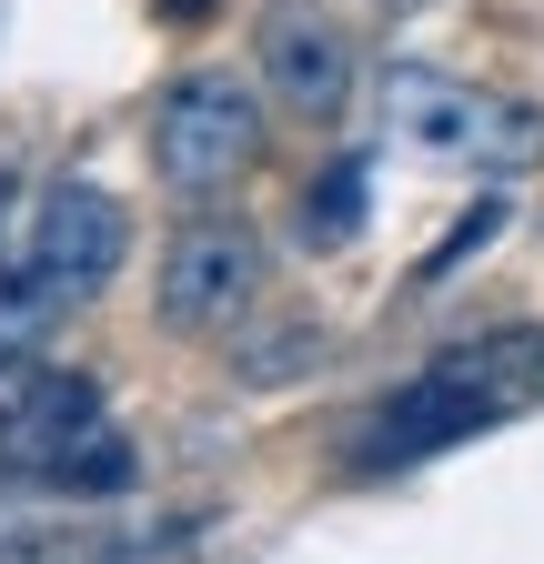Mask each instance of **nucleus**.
<instances>
[{"instance_id":"nucleus-1","label":"nucleus","mask_w":544,"mask_h":564,"mask_svg":"<svg viewBox=\"0 0 544 564\" xmlns=\"http://www.w3.org/2000/svg\"><path fill=\"white\" fill-rule=\"evenodd\" d=\"M383 131L403 152L464 162V172H534L544 162V111H524L504 91H474V82H444L424 61L383 70Z\"/></svg>"},{"instance_id":"nucleus-2","label":"nucleus","mask_w":544,"mask_h":564,"mask_svg":"<svg viewBox=\"0 0 544 564\" xmlns=\"http://www.w3.org/2000/svg\"><path fill=\"white\" fill-rule=\"evenodd\" d=\"M504 413H514V393L494 373H474L464 352H444L434 373H414L393 403H373L353 423L344 454H353V474H403V464H424V454H454L464 434H485V423H504Z\"/></svg>"},{"instance_id":"nucleus-3","label":"nucleus","mask_w":544,"mask_h":564,"mask_svg":"<svg viewBox=\"0 0 544 564\" xmlns=\"http://www.w3.org/2000/svg\"><path fill=\"white\" fill-rule=\"evenodd\" d=\"M252 152H262V101L232 70H182L152 101V172L172 192H222L252 172Z\"/></svg>"},{"instance_id":"nucleus-4","label":"nucleus","mask_w":544,"mask_h":564,"mask_svg":"<svg viewBox=\"0 0 544 564\" xmlns=\"http://www.w3.org/2000/svg\"><path fill=\"white\" fill-rule=\"evenodd\" d=\"M262 293V242L242 223H192L162 262V323L172 333H222Z\"/></svg>"},{"instance_id":"nucleus-5","label":"nucleus","mask_w":544,"mask_h":564,"mask_svg":"<svg viewBox=\"0 0 544 564\" xmlns=\"http://www.w3.org/2000/svg\"><path fill=\"white\" fill-rule=\"evenodd\" d=\"M91 423H101V383L91 373H51V364H31V352L0 364V454H11L21 474H51Z\"/></svg>"},{"instance_id":"nucleus-6","label":"nucleus","mask_w":544,"mask_h":564,"mask_svg":"<svg viewBox=\"0 0 544 564\" xmlns=\"http://www.w3.org/2000/svg\"><path fill=\"white\" fill-rule=\"evenodd\" d=\"M262 82H272V101H283V111L333 121V111H344V91H353V41L333 31L313 0H272V11H262Z\"/></svg>"},{"instance_id":"nucleus-7","label":"nucleus","mask_w":544,"mask_h":564,"mask_svg":"<svg viewBox=\"0 0 544 564\" xmlns=\"http://www.w3.org/2000/svg\"><path fill=\"white\" fill-rule=\"evenodd\" d=\"M31 262L61 282V293H101V282L121 272V202L91 192V182H51L41 212H31Z\"/></svg>"},{"instance_id":"nucleus-8","label":"nucleus","mask_w":544,"mask_h":564,"mask_svg":"<svg viewBox=\"0 0 544 564\" xmlns=\"http://www.w3.org/2000/svg\"><path fill=\"white\" fill-rule=\"evenodd\" d=\"M61 313H72V293H61V282L41 272V262H21L11 282H0V364H11V352H31Z\"/></svg>"},{"instance_id":"nucleus-9","label":"nucleus","mask_w":544,"mask_h":564,"mask_svg":"<svg viewBox=\"0 0 544 564\" xmlns=\"http://www.w3.org/2000/svg\"><path fill=\"white\" fill-rule=\"evenodd\" d=\"M131 474H142V464H131V444L111 434V423H91V434L51 464V484H61V494H131Z\"/></svg>"},{"instance_id":"nucleus-10","label":"nucleus","mask_w":544,"mask_h":564,"mask_svg":"<svg viewBox=\"0 0 544 564\" xmlns=\"http://www.w3.org/2000/svg\"><path fill=\"white\" fill-rule=\"evenodd\" d=\"M363 232V162H333L323 192H303V242L333 252V242H353Z\"/></svg>"},{"instance_id":"nucleus-11","label":"nucleus","mask_w":544,"mask_h":564,"mask_svg":"<svg viewBox=\"0 0 544 564\" xmlns=\"http://www.w3.org/2000/svg\"><path fill=\"white\" fill-rule=\"evenodd\" d=\"M494 232H504V202H485V212H474V223H464V232H454V242H444V252H434V262H424V282H444V272H454V262H464V252H485V242H494Z\"/></svg>"}]
</instances>
